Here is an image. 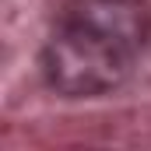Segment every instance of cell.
I'll return each instance as SVG.
<instances>
[{
	"mask_svg": "<svg viewBox=\"0 0 151 151\" xmlns=\"http://www.w3.org/2000/svg\"><path fill=\"white\" fill-rule=\"evenodd\" d=\"M137 60L141 56L102 39L99 32H88L74 21L60 18L56 32L49 35L42 49V74L53 91L67 99H88V95L119 88L130 77Z\"/></svg>",
	"mask_w": 151,
	"mask_h": 151,
	"instance_id": "cell-1",
	"label": "cell"
},
{
	"mask_svg": "<svg viewBox=\"0 0 151 151\" xmlns=\"http://www.w3.org/2000/svg\"><path fill=\"white\" fill-rule=\"evenodd\" d=\"M88 32H99L127 53L141 56L151 42V4L148 0H70L60 14Z\"/></svg>",
	"mask_w": 151,
	"mask_h": 151,
	"instance_id": "cell-2",
	"label": "cell"
}]
</instances>
